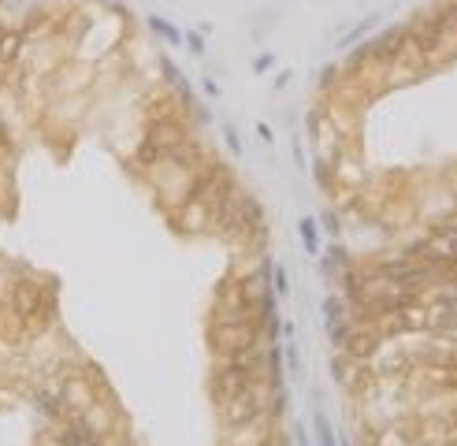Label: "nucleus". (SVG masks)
Masks as SVG:
<instances>
[{
	"instance_id": "nucleus-1",
	"label": "nucleus",
	"mask_w": 457,
	"mask_h": 446,
	"mask_svg": "<svg viewBox=\"0 0 457 446\" xmlns=\"http://www.w3.org/2000/svg\"><path fill=\"white\" fill-rule=\"evenodd\" d=\"M257 342H260V328L249 324V320H223V324L212 328V346L223 357L249 353V350H257Z\"/></svg>"
},
{
	"instance_id": "nucleus-2",
	"label": "nucleus",
	"mask_w": 457,
	"mask_h": 446,
	"mask_svg": "<svg viewBox=\"0 0 457 446\" xmlns=\"http://www.w3.org/2000/svg\"><path fill=\"white\" fill-rule=\"evenodd\" d=\"M56 446H104V443H101V435L79 417V420H71L67 428L56 435Z\"/></svg>"
},
{
	"instance_id": "nucleus-3",
	"label": "nucleus",
	"mask_w": 457,
	"mask_h": 446,
	"mask_svg": "<svg viewBox=\"0 0 457 446\" xmlns=\"http://www.w3.org/2000/svg\"><path fill=\"white\" fill-rule=\"evenodd\" d=\"M23 49H26L23 30H8L4 26V34H0V67H12V63L23 56Z\"/></svg>"
},
{
	"instance_id": "nucleus-4",
	"label": "nucleus",
	"mask_w": 457,
	"mask_h": 446,
	"mask_svg": "<svg viewBox=\"0 0 457 446\" xmlns=\"http://www.w3.org/2000/svg\"><path fill=\"white\" fill-rule=\"evenodd\" d=\"M298 231H301V246H305V253H312L316 257L320 253V231H316V220H298Z\"/></svg>"
},
{
	"instance_id": "nucleus-5",
	"label": "nucleus",
	"mask_w": 457,
	"mask_h": 446,
	"mask_svg": "<svg viewBox=\"0 0 457 446\" xmlns=\"http://www.w3.org/2000/svg\"><path fill=\"white\" fill-rule=\"evenodd\" d=\"M149 30L152 34H160L168 41V45H182V34H179V26H171L168 19H160V15H149Z\"/></svg>"
},
{
	"instance_id": "nucleus-6",
	"label": "nucleus",
	"mask_w": 457,
	"mask_h": 446,
	"mask_svg": "<svg viewBox=\"0 0 457 446\" xmlns=\"http://www.w3.org/2000/svg\"><path fill=\"white\" fill-rule=\"evenodd\" d=\"M316 443L320 446H339V439H335V431H331V424L323 413H316Z\"/></svg>"
},
{
	"instance_id": "nucleus-7",
	"label": "nucleus",
	"mask_w": 457,
	"mask_h": 446,
	"mask_svg": "<svg viewBox=\"0 0 457 446\" xmlns=\"http://www.w3.org/2000/svg\"><path fill=\"white\" fill-rule=\"evenodd\" d=\"M376 23H379V15H368V19H364L361 26H357V30H350V34L342 38V45H353V41H357V38H364V34H368V30H372Z\"/></svg>"
},
{
	"instance_id": "nucleus-8",
	"label": "nucleus",
	"mask_w": 457,
	"mask_h": 446,
	"mask_svg": "<svg viewBox=\"0 0 457 446\" xmlns=\"http://www.w3.org/2000/svg\"><path fill=\"white\" fill-rule=\"evenodd\" d=\"M271 279H275V282H271V290H275V294H287V290H290L287 268H282V264H271Z\"/></svg>"
},
{
	"instance_id": "nucleus-9",
	"label": "nucleus",
	"mask_w": 457,
	"mask_h": 446,
	"mask_svg": "<svg viewBox=\"0 0 457 446\" xmlns=\"http://www.w3.org/2000/svg\"><path fill=\"white\" fill-rule=\"evenodd\" d=\"M323 317H328V328H339V317H342V312H339V301H335V298L323 301Z\"/></svg>"
},
{
	"instance_id": "nucleus-10",
	"label": "nucleus",
	"mask_w": 457,
	"mask_h": 446,
	"mask_svg": "<svg viewBox=\"0 0 457 446\" xmlns=\"http://www.w3.org/2000/svg\"><path fill=\"white\" fill-rule=\"evenodd\" d=\"M182 41H186V45H190L193 52H198V56H201V52H205V38L198 34V30H190V34H182Z\"/></svg>"
},
{
	"instance_id": "nucleus-11",
	"label": "nucleus",
	"mask_w": 457,
	"mask_h": 446,
	"mask_svg": "<svg viewBox=\"0 0 457 446\" xmlns=\"http://www.w3.org/2000/svg\"><path fill=\"white\" fill-rule=\"evenodd\" d=\"M271 63H275V60H271V52H264V56H257V60H253V71H268Z\"/></svg>"
},
{
	"instance_id": "nucleus-12",
	"label": "nucleus",
	"mask_w": 457,
	"mask_h": 446,
	"mask_svg": "<svg viewBox=\"0 0 457 446\" xmlns=\"http://www.w3.org/2000/svg\"><path fill=\"white\" fill-rule=\"evenodd\" d=\"M323 227H328V231L335 234V231H339V220H335V216H331V212H323Z\"/></svg>"
},
{
	"instance_id": "nucleus-13",
	"label": "nucleus",
	"mask_w": 457,
	"mask_h": 446,
	"mask_svg": "<svg viewBox=\"0 0 457 446\" xmlns=\"http://www.w3.org/2000/svg\"><path fill=\"white\" fill-rule=\"evenodd\" d=\"M298 446H309V439H305V435H301V428H298Z\"/></svg>"
},
{
	"instance_id": "nucleus-14",
	"label": "nucleus",
	"mask_w": 457,
	"mask_h": 446,
	"mask_svg": "<svg viewBox=\"0 0 457 446\" xmlns=\"http://www.w3.org/2000/svg\"><path fill=\"white\" fill-rule=\"evenodd\" d=\"M0 34H4V23H0Z\"/></svg>"
},
{
	"instance_id": "nucleus-15",
	"label": "nucleus",
	"mask_w": 457,
	"mask_h": 446,
	"mask_svg": "<svg viewBox=\"0 0 457 446\" xmlns=\"http://www.w3.org/2000/svg\"><path fill=\"white\" fill-rule=\"evenodd\" d=\"M342 446H350V443H342Z\"/></svg>"
}]
</instances>
